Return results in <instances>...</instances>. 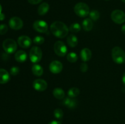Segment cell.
<instances>
[{"instance_id": "cell-1", "label": "cell", "mask_w": 125, "mask_h": 124, "mask_svg": "<svg viewBox=\"0 0 125 124\" xmlns=\"http://www.w3.org/2000/svg\"><path fill=\"white\" fill-rule=\"evenodd\" d=\"M51 33L59 38L66 37L68 34L69 29L63 22L56 21L52 23L50 26Z\"/></svg>"}, {"instance_id": "cell-2", "label": "cell", "mask_w": 125, "mask_h": 124, "mask_svg": "<svg viewBox=\"0 0 125 124\" xmlns=\"http://www.w3.org/2000/svg\"><path fill=\"white\" fill-rule=\"evenodd\" d=\"M112 58L115 63L123 64L125 63V52L123 49L115 46L112 50Z\"/></svg>"}, {"instance_id": "cell-3", "label": "cell", "mask_w": 125, "mask_h": 124, "mask_svg": "<svg viewBox=\"0 0 125 124\" xmlns=\"http://www.w3.org/2000/svg\"><path fill=\"white\" fill-rule=\"evenodd\" d=\"M74 11L76 14L79 17L84 18L90 13V9L88 5L84 2H79L74 7Z\"/></svg>"}, {"instance_id": "cell-4", "label": "cell", "mask_w": 125, "mask_h": 124, "mask_svg": "<svg viewBox=\"0 0 125 124\" xmlns=\"http://www.w3.org/2000/svg\"><path fill=\"white\" fill-rule=\"evenodd\" d=\"M42 58V51L37 46L32 47L29 52V58L32 63H36L40 62Z\"/></svg>"}, {"instance_id": "cell-5", "label": "cell", "mask_w": 125, "mask_h": 124, "mask_svg": "<svg viewBox=\"0 0 125 124\" xmlns=\"http://www.w3.org/2000/svg\"><path fill=\"white\" fill-rule=\"evenodd\" d=\"M2 47L5 52L7 53H12L16 51L17 49V44L15 41L12 39H6L3 41Z\"/></svg>"}, {"instance_id": "cell-6", "label": "cell", "mask_w": 125, "mask_h": 124, "mask_svg": "<svg viewBox=\"0 0 125 124\" xmlns=\"http://www.w3.org/2000/svg\"><path fill=\"white\" fill-rule=\"evenodd\" d=\"M111 19L116 24H121L125 22V13L121 10H115L111 13Z\"/></svg>"}, {"instance_id": "cell-7", "label": "cell", "mask_w": 125, "mask_h": 124, "mask_svg": "<svg viewBox=\"0 0 125 124\" xmlns=\"http://www.w3.org/2000/svg\"><path fill=\"white\" fill-rule=\"evenodd\" d=\"M54 51L59 57H63L67 54V47L64 43L61 41H57L54 44Z\"/></svg>"}, {"instance_id": "cell-8", "label": "cell", "mask_w": 125, "mask_h": 124, "mask_svg": "<svg viewBox=\"0 0 125 124\" xmlns=\"http://www.w3.org/2000/svg\"><path fill=\"white\" fill-rule=\"evenodd\" d=\"M33 28L34 30L40 33H47L48 30L47 23L43 20L35 21L33 24Z\"/></svg>"}, {"instance_id": "cell-9", "label": "cell", "mask_w": 125, "mask_h": 124, "mask_svg": "<svg viewBox=\"0 0 125 124\" xmlns=\"http://www.w3.org/2000/svg\"><path fill=\"white\" fill-rule=\"evenodd\" d=\"M10 27L13 30H20L23 26V22L19 17H14L10 19L9 21Z\"/></svg>"}, {"instance_id": "cell-10", "label": "cell", "mask_w": 125, "mask_h": 124, "mask_svg": "<svg viewBox=\"0 0 125 124\" xmlns=\"http://www.w3.org/2000/svg\"><path fill=\"white\" fill-rule=\"evenodd\" d=\"M17 43L22 48L27 49L30 47L32 44V40L29 36L26 35H22L18 38Z\"/></svg>"}, {"instance_id": "cell-11", "label": "cell", "mask_w": 125, "mask_h": 124, "mask_svg": "<svg viewBox=\"0 0 125 124\" xmlns=\"http://www.w3.org/2000/svg\"><path fill=\"white\" fill-rule=\"evenodd\" d=\"M48 84L45 80L37 79L33 82V87L37 91H43L47 88Z\"/></svg>"}, {"instance_id": "cell-12", "label": "cell", "mask_w": 125, "mask_h": 124, "mask_svg": "<svg viewBox=\"0 0 125 124\" xmlns=\"http://www.w3.org/2000/svg\"><path fill=\"white\" fill-rule=\"evenodd\" d=\"M63 69V64L57 60L53 61L50 64V70L53 74H59Z\"/></svg>"}, {"instance_id": "cell-13", "label": "cell", "mask_w": 125, "mask_h": 124, "mask_svg": "<svg viewBox=\"0 0 125 124\" xmlns=\"http://www.w3.org/2000/svg\"><path fill=\"white\" fill-rule=\"evenodd\" d=\"M92 51L89 48H84L81 50L80 53L81 58L84 62H86L92 58Z\"/></svg>"}, {"instance_id": "cell-14", "label": "cell", "mask_w": 125, "mask_h": 124, "mask_svg": "<svg viewBox=\"0 0 125 124\" xmlns=\"http://www.w3.org/2000/svg\"><path fill=\"white\" fill-rule=\"evenodd\" d=\"M15 58L16 60L20 63H23L27 59V53L25 51L20 50L18 51L15 54Z\"/></svg>"}, {"instance_id": "cell-15", "label": "cell", "mask_w": 125, "mask_h": 124, "mask_svg": "<svg viewBox=\"0 0 125 124\" xmlns=\"http://www.w3.org/2000/svg\"><path fill=\"white\" fill-rule=\"evenodd\" d=\"M10 80V75L8 72L4 69H0V83L5 84Z\"/></svg>"}, {"instance_id": "cell-16", "label": "cell", "mask_w": 125, "mask_h": 124, "mask_svg": "<svg viewBox=\"0 0 125 124\" xmlns=\"http://www.w3.org/2000/svg\"><path fill=\"white\" fill-rule=\"evenodd\" d=\"M67 42L68 46H70L71 47H74L78 45V40L76 36H75L73 34H71L67 38Z\"/></svg>"}, {"instance_id": "cell-17", "label": "cell", "mask_w": 125, "mask_h": 124, "mask_svg": "<svg viewBox=\"0 0 125 124\" xmlns=\"http://www.w3.org/2000/svg\"><path fill=\"white\" fill-rule=\"evenodd\" d=\"M63 104L65 106L68 107L69 108H75L77 105L76 100L74 99L73 98H70V97H67L63 100Z\"/></svg>"}, {"instance_id": "cell-18", "label": "cell", "mask_w": 125, "mask_h": 124, "mask_svg": "<svg viewBox=\"0 0 125 124\" xmlns=\"http://www.w3.org/2000/svg\"><path fill=\"white\" fill-rule=\"evenodd\" d=\"M49 9H50V6H49L48 4L46 3V2H43L39 6L37 10L38 13L41 16L45 15L48 12Z\"/></svg>"}, {"instance_id": "cell-19", "label": "cell", "mask_w": 125, "mask_h": 124, "mask_svg": "<svg viewBox=\"0 0 125 124\" xmlns=\"http://www.w3.org/2000/svg\"><path fill=\"white\" fill-rule=\"evenodd\" d=\"M32 72L33 74L35 76L40 77L42 76L43 74V69L40 64H35L32 66Z\"/></svg>"}, {"instance_id": "cell-20", "label": "cell", "mask_w": 125, "mask_h": 124, "mask_svg": "<svg viewBox=\"0 0 125 124\" xmlns=\"http://www.w3.org/2000/svg\"><path fill=\"white\" fill-rule=\"evenodd\" d=\"M83 28L85 31H90L93 28L92 20L90 18H85L83 21Z\"/></svg>"}, {"instance_id": "cell-21", "label": "cell", "mask_w": 125, "mask_h": 124, "mask_svg": "<svg viewBox=\"0 0 125 124\" xmlns=\"http://www.w3.org/2000/svg\"><path fill=\"white\" fill-rule=\"evenodd\" d=\"M53 96H54L55 98H57L59 100L63 99L65 97V92L62 89L59 88H56L52 91Z\"/></svg>"}, {"instance_id": "cell-22", "label": "cell", "mask_w": 125, "mask_h": 124, "mask_svg": "<svg viewBox=\"0 0 125 124\" xmlns=\"http://www.w3.org/2000/svg\"><path fill=\"white\" fill-rule=\"evenodd\" d=\"M80 93V91L78 88L73 87L71 88L68 91V96L70 98H74V97H77L78 95Z\"/></svg>"}, {"instance_id": "cell-23", "label": "cell", "mask_w": 125, "mask_h": 124, "mask_svg": "<svg viewBox=\"0 0 125 124\" xmlns=\"http://www.w3.org/2000/svg\"><path fill=\"white\" fill-rule=\"evenodd\" d=\"M71 32L72 33H78V32H79L81 29V27L80 24H78L77 23H74L73 24H71V26H70L69 28Z\"/></svg>"}, {"instance_id": "cell-24", "label": "cell", "mask_w": 125, "mask_h": 124, "mask_svg": "<svg viewBox=\"0 0 125 124\" xmlns=\"http://www.w3.org/2000/svg\"><path fill=\"white\" fill-rule=\"evenodd\" d=\"M67 60L70 63H75L78 60V55L74 52H70L67 55Z\"/></svg>"}, {"instance_id": "cell-25", "label": "cell", "mask_w": 125, "mask_h": 124, "mask_svg": "<svg viewBox=\"0 0 125 124\" xmlns=\"http://www.w3.org/2000/svg\"><path fill=\"white\" fill-rule=\"evenodd\" d=\"M89 16H90V18L93 21H96L100 18V12L96 10H94L91 11L89 13Z\"/></svg>"}, {"instance_id": "cell-26", "label": "cell", "mask_w": 125, "mask_h": 124, "mask_svg": "<svg viewBox=\"0 0 125 124\" xmlns=\"http://www.w3.org/2000/svg\"><path fill=\"white\" fill-rule=\"evenodd\" d=\"M54 115L57 119H62L63 116V113L62 110L60 108H57L54 111Z\"/></svg>"}, {"instance_id": "cell-27", "label": "cell", "mask_w": 125, "mask_h": 124, "mask_svg": "<svg viewBox=\"0 0 125 124\" xmlns=\"http://www.w3.org/2000/svg\"><path fill=\"white\" fill-rule=\"evenodd\" d=\"M33 41H34V43L35 44L40 45L43 43L44 41H45V39L42 36H36L34 38Z\"/></svg>"}, {"instance_id": "cell-28", "label": "cell", "mask_w": 125, "mask_h": 124, "mask_svg": "<svg viewBox=\"0 0 125 124\" xmlns=\"http://www.w3.org/2000/svg\"><path fill=\"white\" fill-rule=\"evenodd\" d=\"M7 30H8V27L6 24L0 25V35H4L7 33Z\"/></svg>"}, {"instance_id": "cell-29", "label": "cell", "mask_w": 125, "mask_h": 124, "mask_svg": "<svg viewBox=\"0 0 125 124\" xmlns=\"http://www.w3.org/2000/svg\"><path fill=\"white\" fill-rule=\"evenodd\" d=\"M20 72V69L17 66H13L10 70V72L12 75H17Z\"/></svg>"}, {"instance_id": "cell-30", "label": "cell", "mask_w": 125, "mask_h": 124, "mask_svg": "<svg viewBox=\"0 0 125 124\" xmlns=\"http://www.w3.org/2000/svg\"><path fill=\"white\" fill-rule=\"evenodd\" d=\"M80 69H81V71L82 72H85L87 71L88 70L87 64H86L85 63H81L80 66Z\"/></svg>"}, {"instance_id": "cell-31", "label": "cell", "mask_w": 125, "mask_h": 124, "mask_svg": "<svg viewBox=\"0 0 125 124\" xmlns=\"http://www.w3.org/2000/svg\"><path fill=\"white\" fill-rule=\"evenodd\" d=\"M28 2L31 4H37L42 1V0H28Z\"/></svg>"}, {"instance_id": "cell-32", "label": "cell", "mask_w": 125, "mask_h": 124, "mask_svg": "<svg viewBox=\"0 0 125 124\" xmlns=\"http://www.w3.org/2000/svg\"><path fill=\"white\" fill-rule=\"evenodd\" d=\"M48 124H61V123L57 120H52V121L50 122Z\"/></svg>"}, {"instance_id": "cell-33", "label": "cell", "mask_w": 125, "mask_h": 124, "mask_svg": "<svg viewBox=\"0 0 125 124\" xmlns=\"http://www.w3.org/2000/svg\"><path fill=\"white\" fill-rule=\"evenodd\" d=\"M5 19V15L4 13H0V21H3Z\"/></svg>"}, {"instance_id": "cell-34", "label": "cell", "mask_w": 125, "mask_h": 124, "mask_svg": "<svg viewBox=\"0 0 125 124\" xmlns=\"http://www.w3.org/2000/svg\"><path fill=\"white\" fill-rule=\"evenodd\" d=\"M122 81H123V85L125 86V72L123 74V77H122Z\"/></svg>"}, {"instance_id": "cell-35", "label": "cell", "mask_w": 125, "mask_h": 124, "mask_svg": "<svg viewBox=\"0 0 125 124\" xmlns=\"http://www.w3.org/2000/svg\"><path fill=\"white\" fill-rule=\"evenodd\" d=\"M122 33H123L124 35H125V24H124V25L122 26Z\"/></svg>"}, {"instance_id": "cell-36", "label": "cell", "mask_w": 125, "mask_h": 124, "mask_svg": "<svg viewBox=\"0 0 125 124\" xmlns=\"http://www.w3.org/2000/svg\"><path fill=\"white\" fill-rule=\"evenodd\" d=\"M1 11H2V7H1V4H0V13H1Z\"/></svg>"}, {"instance_id": "cell-37", "label": "cell", "mask_w": 125, "mask_h": 124, "mask_svg": "<svg viewBox=\"0 0 125 124\" xmlns=\"http://www.w3.org/2000/svg\"><path fill=\"white\" fill-rule=\"evenodd\" d=\"M122 1H123V2H125V0H122Z\"/></svg>"}, {"instance_id": "cell-38", "label": "cell", "mask_w": 125, "mask_h": 124, "mask_svg": "<svg viewBox=\"0 0 125 124\" xmlns=\"http://www.w3.org/2000/svg\"><path fill=\"white\" fill-rule=\"evenodd\" d=\"M106 1H109V0H106Z\"/></svg>"}]
</instances>
